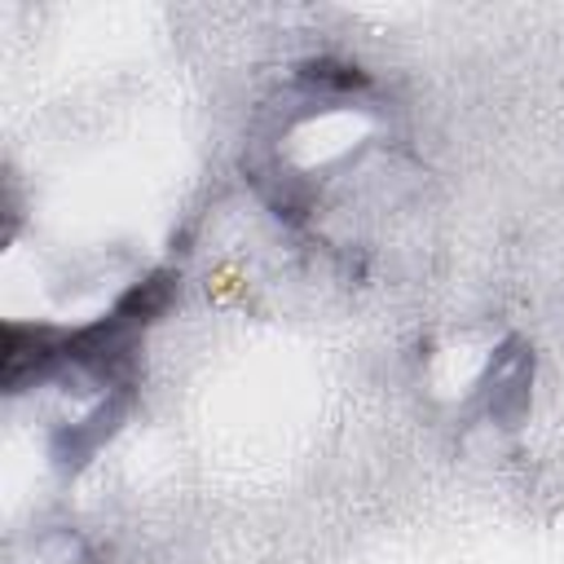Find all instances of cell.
Listing matches in <instances>:
<instances>
[{"mask_svg": "<svg viewBox=\"0 0 564 564\" xmlns=\"http://www.w3.org/2000/svg\"><path fill=\"white\" fill-rule=\"evenodd\" d=\"M57 357H66V335L48 330V326H4V352H0V370L9 392H18L26 379H40Z\"/></svg>", "mask_w": 564, "mask_h": 564, "instance_id": "obj_1", "label": "cell"}, {"mask_svg": "<svg viewBox=\"0 0 564 564\" xmlns=\"http://www.w3.org/2000/svg\"><path fill=\"white\" fill-rule=\"evenodd\" d=\"M304 79H308V84H322V88H339V93L366 84V75H361L357 66H348V62H330V57L308 62V66H304Z\"/></svg>", "mask_w": 564, "mask_h": 564, "instance_id": "obj_3", "label": "cell"}, {"mask_svg": "<svg viewBox=\"0 0 564 564\" xmlns=\"http://www.w3.org/2000/svg\"><path fill=\"white\" fill-rule=\"evenodd\" d=\"M172 291H176V273L159 269V273H150L145 282H137V286L115 304V317L128 322V326H145L150 317H159V313L167 308Z\"/></svg>", "mask_w": 564, "mask_h": 564, "instance_id": "obj_2", "label": "cell"}]
</instances>
